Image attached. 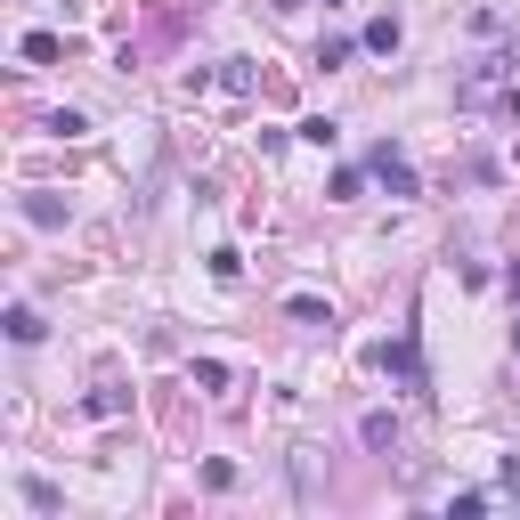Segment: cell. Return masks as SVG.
Here are the masks:
<instances>
[{"label":"cell","mask_w":520,"mask_h":520,"mask_svg":"<svg viewBox=\"0 0 520 520\" xmlns=\"http://www.w3.org/2000/svg\"><path fill=\"white\" fill-rule=\"evenodd\" d=\"M374 179H382L390 195H423V179H415V163H407L399 147H374Z\"/></svg>","instance_id":"6da1fadb"},{"label":"cell","mask_w":520,"mask_h":520,"mask_svg":"<svg viewBox=\"0 0 520 520\" xmlns=\"http://www.w3.org/2000/svg\"><path fill=\"white\" fill-rule=\"evenodd\" d=\"M382 374H399L407 390H423V358H415V334H399V342H382Z\"/></svg>","instance_id":"7a4b0ae2"},{"label":"cell","mask_w":520,"mask_h":520,"mask_svg":"<svg viewBox=\"0 0 520 520\" xmlns=\"http://www.w3.org/2000/svg\"><path fill=\"white\" fill-rule=\"evenodd\" d=\"M358 439H366L374 455H399V415H366V423H358Z\"/></svg>","instance_id":"3957f363"},{"label":"cell","mask_w":520,"mask_h":520,"mask_svg":"<svg viewBox=\"0 0 520 520\" xmlns=\"http://www.w3.org/2000/svg\"><path fill=\"white\" fill-rule=\"evenodd\" d=\"M25 220L33 228H65V204H57V195H25Z\"/></svg>","instance_id":"277c9868"},{"label":"cell","mask_w":520,"mask_h":520,"mask_svg":"<svg viewBox=\"0 0 520 520\" xmlns=\"http://www.w3.org/2000/svg\"><path fill=\"white\" fill-rule=\"evenodd\" d=\"M57 57H65L57 33H25V65H57Z\"/></svg>","instance_id":"5b68a950"},{"label":"cell","mask_w":520,"mask_h":520,"mask_svg":"<svg viewBox=\"0 0 520 520\" xmlns=\"http://www.w3.org/2000/svg\"><path fill=\"white\" fill-rule=\"evenodd\" d=\"M366 49H374V57L399 49V17H374V25H366Z\"/></svg>","instance_id":"8992f818"},{"label":"cell","mask_w":520,"mask_h":520,"mask_svg":"<svg viewBox=\"0 0 520 520\" xmlns=\"http://www.w3.org/2000/svg\"><path fill=\"white\" fill-rule=\"evenodd\" d=\"M9 342H41V317H33V309H25V301H17V309H9Z\"/></svg>","instance_id":"52a82bcc"},{"label":"cell","mask_w":520,"mask_h":520,"mask_svg":"<svg viewBox=\"0 0 520 520\" xmlns=\"http://www.w3.org/2000/svg\"><path fill=\"white\" fill-rule=\"evenodd\" d=\"M504 293H512V301H520V260H512V269H504Z\"/></svg>","instance_id":"ba28073f"},{"label":"cell","mask_w":520,"mask_h":520,"mask_svg":"<svg viewBox=\"0 0 520 520\" xmlns=\"http://www.w3.org/2000/svg\"><path fill=\"white\" fill-rule=\"evenodd\" d=\"M512 350H520V325H512Z\"/></svg>","instance_id":"9c48e42d"},{"label":"cell","mask_w":520,"mask_h":520,"mask_svg":"<svg viewBox=\"0 0 520 520\" xmlns=\"http://www.w3.org/2000/svg\"><path fill=\"white\" fill-rule=\"evenodd\" d=\"M325 9H334V0H325Z\"/></svg>","instance_id":"30bf717a"}]
</instances>
